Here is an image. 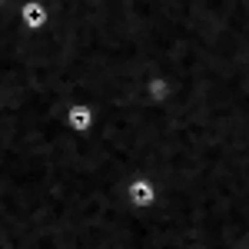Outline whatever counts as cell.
I'll use <instances>...</instances> for the list:
<instances>
[{
	"label": "cell",
	"instance_id": "obj_4",
	"mask_svg": "<svg viewBox=\"0 0 249 249\" xmlns=\"http://www.w3.org/2000/svg\"><path fill=\"white\" fill-rule=\"evenodd\" d=\"M20 23H23L30 34H43V30L50 27V10H47V3H40V0H23V3H20Z\"/></svg>",
	"mask_w": 249,
	"mask_h": 249
},
{
	"label": "cell",
	"instance_id": "obj_3",
	"mask_svg": "<svg viewBox=\"0 0 249 249\" xmlns=\"http://www.w3.org/2000/svg\"><path fill=\"white\" fill-rule=\"evenodd\" d=\"M143 96L150 100V107L163 110V107H170L173 96H176V80L170 73H163V70H153L150 77L143 80Z\"/></svg>",
	"mask_w": 249,
	"mask_h": 249
},
{
	"label": "cell",
	"instance_id": "obj_2",
	"mask_svg": "<svg viewBox=\"0 0 249 249\" xmlns=\"http://www.w3.org/2000/svg\"><path fill=\"white\" fill-rule=\"evenodd\" d=\"M63 123L73 136H90L96 130V107L90 100H73L63 113Z\"/></svg>",
	"mask_w": 249,
	"mask_h": 249
},
{
	"label": "cell",
	"instance_id": "obj_1",
	"mask_svg": "<svg viewBox=\"0 0 249 249\" xmlns=\"http://www.w3.org/2000/svg\"><path fill=\"white\" fill-rule=\"evenodd\" d=\"M123 196H126V203L136 213H146V210H153V206H160V183L150 179V176H133L126 183Z\"/></svg>",
	"mask_w": 249,
	"mask_h": 249
},
{
	"label": "cell",
	"instance_id": "obj_5",
	"mask_svg": "<svg viewBox=\"0 0 249 249\" xmlns=\"http://www.w3.org/2000/svg\"><path fill=\"white\" fill-rule=\"evenodd\" d=\"M3 3H10V0H0V7H3Z\"/></svg>",
	"mask_w": 249,
	"mask_h": 249
}]
</instances>
